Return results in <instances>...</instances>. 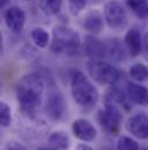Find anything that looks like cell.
I'll use <instances>...</instances> for the list:
<instances>
[{
	"label": "cell",
	"instance_id": "obj_1",
	"mask_svg": "<svg viewBox=\"0 0 148 150\" xmlns=\"http://www.w3.org/2000/svg\"><path fill=\"white\" fill-rule=\"evenodd\" d=\"M15 92L21 111L28 115H33L43 100L44 80L36 74L26 75L17 83Z\"/></svg>",
	"mask_w": 148,
	"mask_h": 150
},
{
	"label": "cell",
	"instance_id": "obj_2",
	"mask_svg": "<svg viewBox=\"0 0 148 150\" xmlns=\"http://www.w3.org/2000/svg\"><path fill=\"white\" fill-rule=\"evenodd\" d=\"M71 90L75 103L86 108H93L100 98L98 91L90 79L79 70H73L71 72Z\"/></svg>",
	"mask_w": 148,
	"mask_h": 150
},
{
	"label": "cell",
	"instance_id": "obj_3",
	"mask_svg": "<svg viewBox=\"0 0 148 150\" xmlns=\"http://www.w3.org/2000/svg\"><path fill=\"white\" fill-rule=\"evenodd\" d=\"M80 45V36L72 28L65 26H57L53 28L50 47L54 54L72 57L77 54Z\"/></svg>",
	"mask_w": 148,
	"mask_h": 150
},
{
	"label": "cell",
	"instance_id": "obj_4",
	"mask_svg": "<svg viewBox=\"0 0 148 150\" xmlns=\"http://www.w3.org/2000/svg\"><path fill=\"white\" fill-rule=\"evenodd\" d=\"M90 77L102 85H114L121 77V72L112 64L102 59H90L87 63Z\"/></svg>",
	"mask_w": 148,
	"mask_h": 150
},
{
	"label": "cell",
	"instance_id": "obj_5",
	"mask_svg": "<svg viewBox=\"0 0 148 150\" xmlns=\"http://www.w3.org/2000/svg\"><path fill=\"white\" fill-rule=\"evenodd\" d=\"M97 121L107 134L116 135L120 130L123 123V114L118 106L105 103L104 110H101L97 113Z\"/></svg>",
	"mask_w": 148,
	"mask_h": 150
},
{
	"label": "cell",
	"instance_id": "obj_6",
	"mask_svg": "<svg viewBox=\"0 0 148 150\" xmlns=\"http://www.w3.org/2000/svg\"><path fill=\"white\" fill-rule=\"evenodd\" d=\"M103 16L105 23L111 29H120L127 22L126 11L117 0H110L104 5Z\"/></svg>",
	"mask_w": 148,
	"mask_h": 150
},
{
	"label": "cell",
	"instance_id": "obj_7",
	"mask_svg": "<svg viewBox=\"0 0 148 150\" xmlns=\"http://www.w3.org/2000/svg\"><path fill=\"white\" fill-rule=\"evenodd\" d=\"M45 112L53 121H59L63 119L66 112V101L59 90L54 87L49 90L45 100Z\"/></svg>",
	"mask_w": 148,
	"mask_h": 150
},
{
	"label": "cell",
	"instance_id": "obj_8",
	"mask_svg": "<svg viewBox=\"0 0 148 150\" xmlns=\"http://www.w3.org/2000/svg\"><path fill=\"white\" fill-rule=\"evenodd\" d=\"M6 27L14 34H20L26 23V13L19 6H10L3 13Z\"/></svg>",
	"mask_w": 148,
	"mask_h": 150
},
{
	"label": "cell",
	"instance_id": "obj_9",
	"mask_svg": "<svg viewBox=\"0 0 148 150\" xmlns=\"http://www.w3.org/2000/svg\"><path fill=\"white\" fill-rule=\"evenodd\" d=\"M127 130L137 139L148 140V115L138 113L131 116L126 123Z\"/></svg>",
	"mask_w": 148,
	"mask_h": 150
},
{
	"label": "cell",
	"instance_id": "obj_10",
	"mask_svg": "<svg viewBox=\"0 0 148 150\" xmlns=\"http://www.w3.org/2000/svg\"><path fill=\"white\" fill-rule=\"evenodd\" d=\"M72 132L79 140L84 142L94 141L97 135V130L94 127V125L86 119L75 120L72 125Z\"/></svg>",
	"mask_w": 148,
	"mask_h": 150
},
{
	"label": "cell",
	"instance_id": "obj_11",
	"mask_svg": "<svg viewBox=\"0 0 148 150\" xmlns=\"http://www.w3.org/2000/svg\"><path fill=\"white\" fill-rule=\"evenodd\" d=\"M83 51L91 59H102L107 57L105 43L95 38L94 35H87L84 38Z\"/></svg>",
	"mask_w": 148,
	"mask_h": 150
},
{
	"label": "cell",
	"instance_id": "obj_12",
	"mask_svg": "<svg viewBox=\"0 0 148 150\" xmlns=\"http://www.w3.org/2000/svg\"><path fill=\"white\" fill-rule=\"evenodd\" d=\"M126 94L133 104L142 107L148 106V88L146 86L130 81L126 84Z\"/></svg>",
	"mask_w": 148,
	"mask_h": 150
},
{
	"label": "cell",
	"instance_id": "obj_13",
	"mask_svg": "<svg viewBox=\"0 0 148 150\" xmlns=\"http://www.w3.org/2000/svg\"><path fill=\"white\" fill-rule=\"evenodd\" d=\"M124 45L130 56L137 57L142 51V36L139 29L131 28L127 30L124 38Z\"/></svg>",
	"mask_w": 148,
	"mask_h": 150
},
{
	"label": "cell",
	"instance_id": "obj_14",
	"mask_svg": "<svg viewBox=\"0 0 148 150\" xmlns=\"http://www.w3.org/2000/svg\"><path fill=\"white\" fill-rule=\"evenodd\" d=\"M104 43H105V50H107L108 58H110L114 62H121L125 59L127 50L118 38H109L104 41Z\"/></svg>",
	"mask_w": 148,
	"mask_h": 150
},
{
	"label": "cell",
	"instance_id": "obj_15",
	"mask_svg": "<svg viewBox=\"0 0 148 150\" xmlns=\"http://www.w3.org/2000/svg\"><path fill=\"white\" fill-rule=\"evenodd\" d=\"M103 15L98 12V11H91L89 12L84 20H83V28L89 32L90 34L95 35V34H98L103 30V27H104V22H103Z\"/></svg>",
	"mask_w": 148,
	"mask_h": 150
},
{
	"label": "cell",
	"instance_id": "obj_16",
	"mask_svg": "<svg viewBox=\"0 0 148 150\" xmlns=\"http://www.w3.org/2000/svg\"><path fill=\"white\" fill-rule=\"evenodd\" d=\"M105 103L113 104L116 106H118L119 108L128 112L131 108V101L127 97L126 93H124L120 88L118 87H112L108 91L107 96H105Z\"/></svg>",
	"mask_w": 148,
	"mask_h": 150
},
{
	"label": "cell",
	"instance_id": "obj_17",
	"mask_svg": "<svg viewBox=\"0 0 148 150\" xmlns=\"http://www.w3.org/2000/svg\"><path fill=\"white\" fill-rule=\"evenodd\" d=\"M49 144L50 147L57 150H67L71 146V140L65 132L58 130V132H53L49 136Z\"/></svg>",
	"mask_w": 148,
	"mask_h": 150
},
{
	"label": "cell",
	"instance_id": "obj_18",
	"mask_svg": "<svg viewBox=\"0 0 148 150\" xmlns=\"http://www.w3.org/2000/svg\"><path fill=\"white\" fill-rule=\"evenodd\" d=\"M126 4L137 18L148 19V0H126Z\"/></svg>",
	"mask_w": 148,
	"mask_h": 150
},
{
	"label": "cell",
	"instance_id": "obj_19",
	"mask_svg": "<svg viewBox=\"0 0 148 150\" xmlns=\"http://www.w3.org/2000/svg\"><path fill=\"white\" fill-rule=\"evenodd\" d=\"M38 6L45 15L52 16L60 12L63 7V0H38Z\"/></svg>",
	"mask_w": 148,
	"mask_h": 150
},
{
	"label": "cell",
	"instance_id": "obj_20",
	"mask_svg": "<svg viewBox=\"0 0 148 150\" xmlns=\"http://www.w3.org/2000/svg\"><path fill=\"white\" fill-rule=\"evenodd\" d=\"M30 36H31V40H33L34 44L36 47H38V48H40V49L46 48L47 44H49V42H50V35H49V33L45 29L40 28V27L34 28L31 30V33H30Z\"/></svg>",
	"mask_w": 148,
	"mask_h": 150
},
{
	"label": "cell",
	"instance_id": "obj_21",
	"mask_svg": "<svg viewBox=\"0 0 148 150\" xmlns=\"http://www.w3.org/2000/svg\"><path fill=\"white\" fill-rule=\"evenodd\" d=\"M130 76L135 81H145L148 78V68L142 63H135L130 69Z\"/></svg>",
	"mask_w": 148,
	"mask_h": 150
},
{
	"label": "cell",
	"instance_id": "obj_22",
	"mask_svg": "<svg viewBox=\"0 0 148 150\" xmlns=\"http://www.w3.org/2000/svg\"><path fill=\"white\" fill-rule=\"evenodd\" d=\"M117 150H140L135 140L130 136H121L117 142Z\"/></svg>",
	"mask_w": 148,
	"mask_h": 150
},
{
	"label": "cell",
	"instance_id": "obj_23",
	"mask_svg": "<svg viewBox=\"0 0 148 150\" xmlns=\"http://www.w3.org/2000/svg\"><path fill=\"white\" fill-rule=\"evenodd\" d=\"M12 122V111L10 107L5 103H0V123L2 127H8Z\"/></svg>",
	"mask_w": 148,
	"mask_h": 150
},
{
	"label": "cell",
	"instance_id": "obj_24",
	"mask_svg": "<svg viewBox=\"0 0 148 150\" xmlns=\"http://www.w3.org/2000/svg\"><path fill=\"white\" fill-rule=\"evenodd\" d=\"M86 2H87V0H67L70 13L74 16L79 15L86 7Z\"/></svg>",
	"mask_w": 148,
	"mask_h": 150
},
{
	"label": "cell",
	"instance_id": "obj_25",
	"mask_svg": "<svg viewBox=\"0 0 148 150\" xmlns=\"http://www.w3.org/2000/svg\"><path fill=\"white\" fill-rule=\"evenodd\" d=\"M5 150H27V149H26V147L23 144H21L19 142H15V141H12V142L7 143Z\"/></svg>",
	"mask_w": 148,
	"mask_h": 150
},
{
	"label": "cell",
	"instance_id": "obj_26",
	"mask_svg": "<svg viewBox=\"0 0 148 150\" xmlns=\"http://www.w3.org/2000/svg\"><path fill=\"white\" fill-rule=\"evenodd\" d=\"M141 52H142L144 58L148 62V32L142 38V51Z\"/></svg>",
	"mask_w": 148,
	"mask_h": 150
},
{
	"label": "cell",
	"instance_id": "obj_27",
	"mask_svg": "<svg viewBox=\"0 0 148 150\" xmlns=\"http://www.w3.org/2000/svg\"><path fill=\"white\" fill-rule=\"evenodd\" d=\"M75 150H94V149L91 147L87 146V144H79V146H76Z\"/></svg>",
	"mask_w": 148,
	"mask_h": 150
},
{
	"label": "cell",
	"instance_id": "obj_28",
	"mask_svg": "<svg viewBox=\"0 0 148 150\" xmlns=\"http://www.w3.org/2000/svg\"><path fill=\"white\" fill-rule=\"evenodd\" d=\"M9 0H0V4H1V8H5L7 5H8Z\"/></svg>",
	"mask_w": 148,
	"mask_h": 150
},
{
	"label": "cell",
	"instance_id": "obj_29",
	"mask_svg": "<svg viewBox=\"0 0 148 150\" xmlns=\"http://www.w3.org/2000/svg\"><path fill=\"white\" fill-rule=\"evenodd\" d=\"M38 150H57V149H54V148L50 147V148H39Z\"/></svg>",
	"mask_w": 148,
	"mask_h": 150
},
{
	"label": "cell",
	"instance_id": "obj_30",
	"mask_svg": "<svg viewBox=\"0 0 148 150\" xmlns=\"http://www.w3.org/2000/svg\"><path fill=\"white\" fill-rule=\"evenodd\" d=\"M140 150H148V148H147V147H145V148H141Z\"/></svg>",
	"mask_w": 148,
	"mask_h": 150
},
{
	"label": "cell",
	"instance_id": "obj_31",
	"mask_svg": "<svg viewBox=\"0 0 148 150\" xmlns=\"http://www.w3.org/2000/svg\"><path fill=\"white\" fill-rule=\"evenodd\" d=\"M104 150H112V149H110V148H105Z\"/></svg>",
	"mask_w": 148,
	"mask_h": 150
},
{
	"label": "cell",
	"instance_id": "obj_32",
	"mask_svg": "<svg viewBox=\"0 0 148 150\" xmlns=\"http://www.w3.org/2000/svg\"><path fill=\"white\" fill-rule=\"evenodd\" d=\"M24 1H30V0H24Z\"/></svg>",
	"mask_w": 148,
	"mask_h": 150
},
{
	"label": "cell",
	"instance_id": "obj_33",
	"mask_svg": "<svg viewBox=\"0 0 148 150\" xmlns=\"http://www.w3.org/2000/svg\"><path fill=\"white\" fill-rule=\"evenodd\" d=\"M95 1H101V0H95Z\"/></svg>",
	"mask_w": 148,
	"mask_h": 150
}]
</instances>
